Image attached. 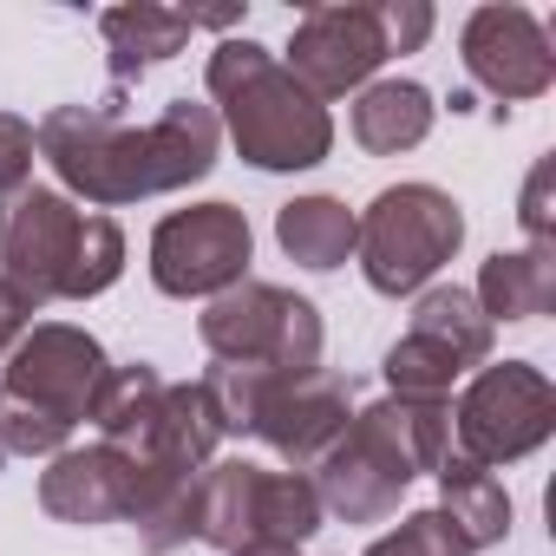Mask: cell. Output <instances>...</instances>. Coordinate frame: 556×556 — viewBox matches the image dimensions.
<instances>
[{"instance_id": "cell-19", "label": "cell", "mask_w": 556, "mask_h": 556, "mask_svg": "<svg viewBox=\"0 0 556 556\" xmlns=\"http://www.w3.org/2000/svg\"><path fill=\"white\" fill-rule=\"evenodd\" d=\"M439 484H445V517H452V530L478 549V543H497L504 530H510V497H504V484L484 471V465H471V458H445L439 465Z\"/></svg>"}, {"instance_id": "cell-15", "label": "cell", "mask_w": 556, "mask_h": 556, "mask_svg": "<svg viewBox=\"0 0 556 556\" xmlns=\"http://www.w3.org/2000/svg\"><path fill=\"white\" fill-rule=\"evenodd\" d=\"M99 34H105V47H112V79L125 86V79H138L144 66L184 53V40L197 34V14H184V8H151V0H138V8H112V14H99Z\"/></svg>"}, {"instance_id": "cell-21", "label": "cell", "mask_w": 556, "mask_h": 556, "mask_svg": "<svg viewBox=\"0 0 556 556\" xmlns=\"http://www.w3.org/2000/svg\"><path fill=\"white\" fill-rule=\"evenodd\" d=\"M66 419L14 400V393H0V458H34V452H60L66 445Z\"/></svg>"}, {"instance_id": "cell-14", "label": "cell", "mask_w": 556, "mask_h": 556, "mask_svg": "<svg viewBox=\"0 0 556 556\" xmlns=\"http://www.w3.org/2000/svg\"><path fill=\"white\" fill-rule=\"evenodd\" d=\"M131 497H138V465L118 452V445H92V452H60L47 484H40V504L66 523H112V517H131Z\"/></svg>"}, {"instance_id": "cell-18", "label": "cell", "mask_w": 556, "mask_h": 556, "mask_svg": "<svg viewBox=\"0 0 556 556\" xmlns=\"http://www.w3.org/2000/svg\"><path fill=\"white\" fill-rule=\"evenodd\" d=\"M275 236H282V249L302 268H341L354 255V216L334 197H295V203H282Z\"/></svg>"}, {"instance_id": "cell-8", "label": "cell", "mask_w": 556, "mask_h": 556, "mask_svg": "<svg viewBox=\"0 0 556 556\" xmlns=\"http://www.w3.org/2000/svg\"><path fill=\"white\" fill-rule=\"evenodd\" d=\"M249 223L236 203H197L157 223L151 236V282L164 295H229L249 268Z\"/></svg>"}, {"instance_id": "cell-2", "label": "cell", "mask_w": 556, "mask_h": 556, "mask_svg": "<svg viewBox=\"0 0 556 556\" xmlns=\"http://www.w3.org/2000/svg\"><path fill=\"white\" fill-rule=\"evenodd\" d=\"M210 99L255 170H308L334 144L328 105L255 40H223L210 53Z\"/></svg>"}, {"instance_id": "cell-3", "label": "cell", "mask_w": 556, "mask_h": 556, "mask_svg": "<svg viewBox=\"0 0 556 556\" xmlns=\"http://www.w3.org/2000/svg\"><path fill=\"white\" fill-rule=\"evenodd\" d=\"M0 255L8 282H21L34 302H86L118 282L125 236L112 216L79 210L60 190L21 184L0 190Z\"/></svg>"}, {"instance_id": "cell-22", "label": "cell", "mask_w": 556, "mask_h": 556, "mask_svg": "<svg viewBox=\"0 0 556 556\" xmlns=\"http://www.w3.org/2000/svg\"><path fill=\"white\" fill-rule=\"evenodd\" d=\"M367 556H471V543L452 530L445 510H419V517H406L393 536H380Z\"/></svg>"}, {"instance_id": "cell-10", "label": "cell", "mask_w": 556, "mask_h": 556, "mask_svg": "<svg viewBox=\"0 0 556 556\" xmlns=\"http://www.w3.org/2000/svg\"><path fill=\"white\" fill-rule=\"evenodd\" d=\"M387 53V27H380V8H308L295 21V40H289V73L315 92V99H341L354 86H367L380 73Z\"/></svg>"}, {"instance_id": "cell-26", "label": "cell", "mask_w": 556, "mask_h": 556, "mask_svg": "<svg viewBox=\"0 0 556 556\" xmlns=\"http://www.w3.org/2000/svg\"><path fill=\"white\" fill-rule=\"evenodd\" d=\"M229 556H295V543H242V549H229Z\"/></svg>"}, {"instance_id": "cell-4", "label": "cell", "mask_w": 556, "mask_h": 556, "mask_svg": "<svg viewBox=\"0 0 556 556\" xmlns=\"http://www.w3.org/2000/svg\"><path fill=\"white\" fill-rule=\"evenodd\" d=\"M445 439H452V413L439 400H387L361 413V426H348L321 452V484H315L321 510L348 523L387 517L419 471H439L452 458Z\"/></svg>"}, {"instance_id": "cell-5", "label": "cell", "mask_w": 556, "mask_h": 556, "mask_svg": "<svg viewBox=\"0 0 556 556\" xmlns=\"http://www.w3.org/2000/svg\"><path fill=\"white\" fill-rule=\"evenodd\" d=\"M321 530V497L295 471H262V465H216L190 491V536L216 549L242 543H308Z\"/></svg>"}, {"instance_id": "cell-7", "label": "cell", "mask_w": 556, "mask_h": 556, "mask_svg": "<svg viewBox=\"0 0 556 556\" xmlns=\"http://www.w3.org/2000/svg\"><path fill=\"white\" fill-rule=\"evenodd\" d=\"M203 341L223 367H268V374H315L321 361V321L315 302L268 289V282H242L229 289L210 315H203Z\"/></svg>"}, {"instance_id": "cell-12", "label": "cell", "mask_w": 556, "mask_h": 556, "mask_svg": "<svg viewBox=\"0 0 556 556\" xmlns=\"http://www.w3.org/2000/svg\"><path fill=\"white\" fill-rule=\"evenodd\" d=\"M465 73L491 92V99H536L549 92L556 79V53H549V34L536 27L530 8H478L465 21Z\"/></svg>"}, {"instance_id": "cell-23", "label": "cell", "mask_w": 556, "mask_h": 556, "mask_svg": "<svg viewBox=\"0 0 556 556\" xmlns=\"http://www.w3.org/2000/svg\"><path fill=\"white\" fill-rule=\"evenodd\" d=\"M27 170H34V125L0 112V190H21Z\"/></svg>"}, {"instance_id": "cell-24", "label": "cell", "mask_w": 556, "mask_h": 556, "mask_svg": "<svg viewBox=\"0 0 556 556\" xmlns=\"http://www.w3.org/2000/svg\"><path fill=\"white\" fill-rule=\"evenodd\" d=\"M380 27H387V53H413V47H426V34H432V8L400 0V8H380Z\"/></svg>"}, {"instance_id": "cell-20", "label": "cell", "mask_w": 556, "mask_h": 556, "mask_svg": "<svg viewBox=\"0 0 556 556\" xmlns=\"http://www.w3.org/2000/svg\"><path fill=\"white\" fill-rule=\"evenodd\" d=\"M413 334L452 348L465 367H478V361L491 354V321H484V308H478L465 289H432V295L419 302V315H413Z\"/></svg>"}, {"instance_id": "cell-6", "label": "cell", "mask_w": 556, "mask_h": 556, "mask_svg": "<svg viewBox=\"0 0 556 556\" xmlns=\"http://www.w3.org/2000/svg\"><path fill=\"white\" fill-rule=\"evenodd\" d=\"M465 242V216L445 190L432 184H393L374 197V210L354 223V249L361 268L380 295H413L452 262V249Z\"/></svg>"}, {"instance_id": "cell-1", "label": "cell", "mask_w": 556, "mask_h": 556, "mask_svg": "<svg viewBox=\"0 0 556 556\" xmlns=\"http://www.w3.org/2000/svg\"><path fill=\"white\" fill-rule=\"evenodd\" d=\"M118 92L105 105H60L47 112V125L34 131V144L47 151V164L92 203H131V197H157L177 184H197L216 164V112L170 99L144 131H131L118 118Z\"/></svg>"}, {"instance_id": "cell-25", "label": "cell", "mask_w": 556, "mask_h": 556, "mask_svg": "<svg viewBox=\"0 0 556 556\" xmlns=\"http://www.w3.org/2000/svg\"><path fill=\"white\" fill-rule=\"evenodd\" d=\"M34 308H40V302H34L21 282H0V354L27 341V321H34Z\"/></svg>"}, {"instance_id": "cell-13", "label": "cell", "mask_w": 556, "mask_h": 556, "mask_svg": "<svg viewBox=\"0 0 556 556\" xmlns=\"http://www.w3.org/2000/svg\"><path fill=\"white\" fill-rule=\"evenodd\" d=\"M249 432H262L275 452L295 458V465L302 458H321L348 432V380L341 374H321V367L302 374V380H275Z\"/></svg>"}, {"instance_id": "cell-11", "label": "cell", "mask_w": 556, "mask_h": 556, "mask_svg": "<svg viewBox=\"0 0 556 556\" xmlns=\"http://www.w3.org/2000/svg\"><path fill=\"white\" fill-rule=\"evenodd\" d=\"M99 380H105V354H99L92 334H79V328H34L14 348L8 387H0V393H14V400H27V406H40L53 419L79 426L92 413Z\"/></svg>"}, {"instance_id": "cell-17", "label": "cell", "mask_w": 556, "mask_h": 556, "mask_svg": "<svg viewBox=\"0 0 556 556\" xmlns=\"http://www.w3.org/2000/svg\"><path fill=\"white\" fill-rule=\"evenodd\" d=\"M556 295V268H549V249H523V255H491L484 275H478V308L484 321H530L543 315Z\"/></svg>"}, {"instance_id": "cell-16", "label": "cell", "mask_w": 556, "mask_h": 556, "mask_svg": "<svg viewBox=\"0 0 556 556\" xmlns=\"http://www.w3.org/2000/svg\"><path fill=\"white\" fill-rule=\"evenodd\" d=\"M426 131H432V92L413 79H380L354 99V138L380 157L426 144Z\"/></svg>"}, {"instance_id": "cell-9", "label": "cell", "mask_w": 556, "mask_h": 556, "mask_svg": "<svg viewBox=\"0 0 556 556\" xmlns=\"http://www.w3.org/2000/svg\"><path fill=\"white\" fill-rule=\"evenodd\" d=\"M549 419H556V393L536 367L523 361H504V367H484L458 406V458L471 465H504V458H523L530 445L549 439Z\"/></svg>"}]
</instances>
